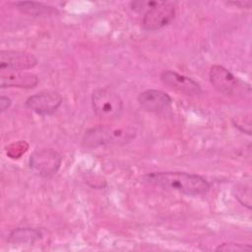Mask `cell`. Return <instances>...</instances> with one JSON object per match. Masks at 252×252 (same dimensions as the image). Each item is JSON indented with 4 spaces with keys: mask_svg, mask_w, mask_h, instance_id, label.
Returning <instances> with one entry per match:
<instances>
[{
    "mask_svg": "<svg viewBox=\"0 0 252 252\" xmlns=\"http://www.w3.org/2000/svg\"><path fill=\"white\" fill-rule=\"evenodd\" d=\"M148 184L186 195H201L210 189V183L198 174L181 171H159L144 176Z\"/></svg>",
    "mask_w": 252,
    "mask_h": 252,
    "instance_id": "6da1fadb",
    "label": "cell"
},
{
    "mask_svg": "<svg viewBox=\"0 0 252 252\" xmlns=\"http://www.w3.org/2000/svg\"><path fill=\"white\" fill-rule=\"evenodd\" d=\"M135 133L132 128L118 129L109 126H97L86 131L83 137V144L88 148L125 144L135 137Z\"/></svg>",
    "mask_w": 252,
    "mask_h": 252,
    "instance_id": "7a4b0ae2",
    "label": "cell"
},
{
    "mask_svg": "<svg viewBox=\"0 0 252 252\" xmlns=\"http://www.w3.org/2000/svg\"><path fill=\"white\" fill-rule=\"evenodd\" d=\"M94 112L100 119L111 120L119 117L123 111V100L110 88L96 89L92 94Z\"/></svg>",
    "mask_w": 252,
    "mask_h": 252,
    "instance_id": "3957f363",
    "label": "cell"
},
{
    "mask_svg": "<svg viewBox=\"0 0 252 252\" xmlns=\"http://www.w3.org/2000/svg\"><path fill=\"white\" fill-rule=\"evenodd\" d=\"M61 161V157L57 152L51 149H41L31 155L29 164L36 175L50 177L58 171Z\"/></svg>",
    "mask_w": 252,
    "mask_h": 252,
    "instance_id": "277c9868",
    "label": "cell"
},
{
    "mask_svg": "<svg viewBox=\"0 0 252 252\" xmlns=\"http://www.w3.org/2000/svg\"><path fill=\"white\" fill-rule=\"evenodd\" d=\"M175 7L172 3L159 1V3L147 11L144 15L142 25L146 31H158L173 21Z\"/></svg>",
    "mask_w": 252,
    "mask_h": 252,
    "instance_id": "5b68a950",
    "label": "cell"
},
{
    "mask_svg": "<svg viewBox=\"0 0 252 252\" xmlns=\"http://www.w3.org/2000/svg\"><path fill=\"white\" fill-rule=\"evenodd\" d=\"M25 104L27 108L37 114H52L62 104V96L55 91H43L30 96Z\"/></svg>",
    "mask_w": 252,
    "mask_h": 252,
    "instance_id": "8992f818",
    "label": "cell"
},
{
    "mask_svg": "<svg viewBox=\"0 0 252 252\" xmlns=\"http://www.w3.org/2000/svg\"><path fill=\"white\" fill-rule=\"evenodd\" d=\"M37 64V58L27 51L2 50L0 52V70L20 71L33 68Z\"/></svg>",
    "mask_w": 252,
    "mask_h": 252,
    "instance_id": "52a82bcc",
    "label": "cell"
},
{
    "mask_svg": "<svg viewBox=\"0 0 252 252\" xmlns=\"http://www.w3.org/2000/svg\"><path fill=\"white\" fill-rule=\"evenodd\" d=\"M209 78L212 86L225 95L234 94L239 87V80L221 65H213L209 72Z\"/></svg>",
    "mask_w": 252,
    "mask_h": 252,
    "instance_id": "ba28073f",
    "label": "cell"
},
{
    "mask_svg": "<svg viewBox=\"0 0 252 252\" xmlns=\"http://www.w3.org/2000/svg\"><path fill=\"white\" fill-rule=\"evenodd\" d=\"M160 80L170 89L188 95H196L202 93L201 86L196 81L172 70H164L160 74Z\"/></svg>",
    "mask_w": 252,
    "mask_h": 252,
    "instance_id": "9c48e42d",
    "label": "cell"
},
{
    "mask_svg": "<svg viewBox=\"0 0 252 252\" xmlns=\"http://www.w3.org/2000/svg\"><path fill=\"white\" fill-rule=\"evenodd\" d=\"M138 102L142 108L151 112H159L167 109L171 103V97L159 90H147L138 96Z\"/></svg>",
    "mask_w": 252,
    "mask_h": 252,
    "instance_id": "30bf717a",
    "label": "cell"
},
{
    "mask_svg": "<svg viewBox=\"0 0 252 252\" xmlns=\"http://www.w3.org/2000/svg\"><path fill=\"white\" fill-rule=\"evenodd\" d=\"M39 79L36 75L29 72L8 71L2 72L0 76V87L32 89L37 86Z\"/></svg>",
    "mask_w": 252,
    "mask_h": 252,
    "instance_id": "8fae6325",
    "label": "cell"
},
{
    "mask_svg": "<svg viewBox=\"0 0 252 252\" xmlns=\"http://www.w3.org/2000/svg\"><path fill=\"white\" fill-rule=\"evenodd\" d=\"M41 238V230L33 227H17L8 235V241L16 244H33Z\"/></svg>",
    "mask_w": 252,
    "mask_h": 252,
    "instance_id": "7c38bea8",
    "label": "cell"
},
{
    "mask_svg": "<svg viewBox=\"0 0 252 252\" xmlns=\"http://www.w3.org/2000/svg\"><path fill=\"white\" fill-rule=\"evenodd\" d=\"M18 10L22 13L31 16H51L57 14L58 11L55 7L32 1H20L14 3Z\"/></svg>",
    "mask_w": 252,
    "mask_h": 252,
    "instance_id": "4fadbf2b",
    "label": "cell"
},
{
    "mask_svg": "<svg viewBox=\"0 0 252 252\" xmlns=\"http://www.w3.org/2000/svg\"><path fill=\"white\" fill-rule=\"evenodd\" d=\"M235 198L243 205L246 206L248 209L251 208V193L249 186H237L235 189Z\"/></svg>",
    "mask_w": 252,
    "mask_h": 252,
    "instance_id": "5bb4252c",
    "label": "cell"
},
{
    "mask_svg": "<svg viewBox=\"0 0 252 252\" xmlns=\"http://www.w3.org/2000/svg\"><path fill=\"white\" fill-rule=\"evenodd\" d=\"M159 1H150V0H140V1H133L130 3V7L135 12H147L151 8L157 6Z\"/></svg>",
    "mask_w": 252,
    "mask_h": 252,
    "instance_id": "9a60e30c",
    "label": "cell"
},
{
    "mask_svg": "<svg viewBox=\"0 0 252 252\" xmlns=\"http://www.w3.org/2000/svg\"><path fill=\"white\" fill-rule=\"evenodd\" d=\"M249 245L238 244V243H223L217 247V251H246L250 250Z\"/></svg>",
    "mask_w": 252,
    "mask_h": 252,
    "instance_id": "2e32d148",
    "label": "cell"
},
{
    "mask_svg": "<svg viewBox=\"0 0 252 252\" xmlns=\"http://www.w3.org/2000/svg\"><path fill=\"white\" fill-rule=\"evenodd\" d=\"M10 105H11V99L7 96L2 95L0 97V109H1V111L2 112L5 111L6 109H8L10 107Z\"/></svg>",
    "mask_w": 252,
    "mask_h": 252,
    "instance_id": "e0dca14e",
    "label": "cell"
},
{
    "mask_svg": "<svg viewBox=\"0 0 252 252\" xmlns=\"http://www.w3.org/2000/svg\"><path fill=\"white\" fill-rule=\"evenodd\" d=\"M228 4L239 6L240 8H249L252 5L251 1H236V2H229Z\"/></svg>",
    "mask_w": 252,
    "mask_h": 252,
    "instance_id": "ac0fdd59",
    "label": "cell"
}]
</instances>
